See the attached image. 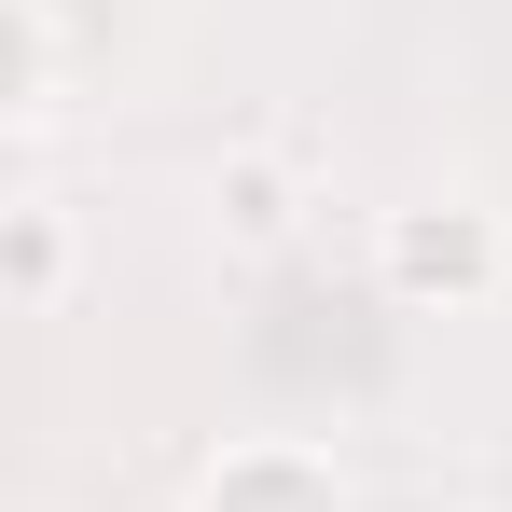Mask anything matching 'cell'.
<instances>
[{"label":"cell","instance_id":"3957f363","mask_svg":"<svg viewBox=\"0 0 512 512\" xmlns=\"http://www.w3.org/2000/svg\"><path fill=\"white\" fill-rule=\"evenodd\" d=\"M56 291H70V208L56 194H14V305L42 319Z\"/></svg>","mask_w":512,"mask_h":512},{"label":"cell","instance_id":"277c9868","mask_svg":"<svg viewBox=\"0 0 512 512\" xmlns=\"http://www.w3.org/2000/svg\"><path fill=\"white\" fill-rule=\"evenodd\" d=\"M222 222H236V236H291V180L263 167V153H236V167H222Z\"/></svg>","mask_w":512,"mask_h":512},{"label":"cell","instance_id":"7a4b0ae2","mask_svg":"<svg viewBox=\"0 0 512 512\" xmlns=\"http://www.w3.org/2000/svg\"><path fill=\"white\" fill-rule=\"evenodd\" d=\"M194 512H346V485H333L319 443H222Z\"/></svg>","mask_w":512,"mask_h":512},{"label":"cell","instance_id":"6da1fadb","mask_svg":"<svg viewBox=\"0 0 512 512\" xmlns=\"http://www.w3.org/2000/svg\"><path fill=\"white\" fill-rule=\"evenodd\" d=\"M374 277L402 291V305H485L499 291V208H388V236H374Z\"/></svg>","mask_w":512,"mask_h":512}]
</instances>
